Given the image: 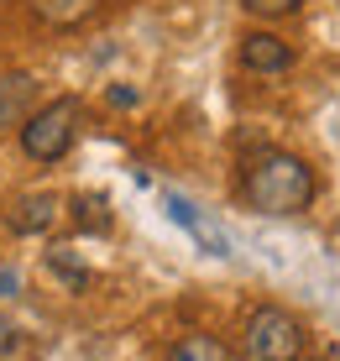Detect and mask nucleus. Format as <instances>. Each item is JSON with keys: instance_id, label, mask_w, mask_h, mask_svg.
Segmentation results:
<instances>
[{"instance_id": "obj_2", "label": "nucleus", "mask_w": 340, "mask_h": 361, "mask_svg": "<svg viewBox=\"0 0 340 361\" xmlns=\"http://www.w3.org/2000/svg\"><path fill=\"white\" fill-rule=\"evenodd\" d=\"M304 325H298L288 309L278 304H262V309H251V319H246V335H241V351L246 361H298L304 356Z\"/></svg>"}, {"instance_id": "obj_8", "label": "nucleus", "mask_w": 340, "mask_h": 361, "mask_svg": "<svg viewBox=\"0 0 340 361\" xmlns=\"http://www.w3.org/2000/svg\"><path fill=\"white\" fill-rule=\"evenodd\" d=\"M32 16L47 21V27H79V21H90L99 11V0H27Z\"/></svg>"}, {"instance_id": "obj_5", "label": "nucleus", "mask_w": 340, "mask_h": 361, "mask_svg": "<svg viewBox=\"0 0 340 361\" xmlns=\"http://www.w3.org/2000/svg\"><path fill=\"white\" fill-rule=\"evenodd\" d=\"M63 220V199L58 194H21L16 204H11V231L16 235H42V231H53Z\"/></svg>"}, {"instance_id": "obj_9", "label": "nucleus", "mask_w": 340, "mask_h": 361, "mask_svg": "<svg viewBox=\"0 0 340 361\" xmlns=\"http://www.w3.org/2000/svg\"><path fill=\"white\" fill-rule=\"evenodd\" d=\"M42 262H47V272H53L68 293H84V288H90V267H84V257L73 252V246H47Z\"/></svg>"}, {"instance_id": "obj_6", "label": "nucleus", "mask_w": 340, "mask_h": 361, "mask_svg": "<svg viewBox=\"0 0 340 361\" xmlns=\"http://www.w3.org/2000/svg\"><path fill=\"white\" fill-rule=\"evenodd\" d=\"M168 215H173V220H178V226H183L188 235H194V241H199V246H205V252H210V257H231V246H225V235H220L215 226H210V220H205V215H199V209H194V204H188V199H183V194H168Z\"/></svg>"}, {"instance_id": "obj_7", "label": "nucleus", "mask_w": 340, "mask_h": 361, "mask_svg": "<svg viewBox=\"0 0 340 361\" xmlns=\"http://www.w3.org/2000/svg\"><path fill=\"white\" fill-rule=\"evenodd\" d=\"M32 99H37V79L32 73H0V131L21 126L27 110H32Z\"/></svg>"}, {"instance_id": "obj_10", "label": "nucleus", "mask_w": 340, "mask_h": 361, "mask_svg": "<svg viewBox=\"0 0 340 361\" xmlns=\"http://www.w3.org/2000/svg\"><path fill=\"white\" fill-rule=\"evenodd\" d=\"M168 361H231V351H225L215 335H183L168 351Z\"/></svg>"}, {"instance_id": "obj_12", "label": "nucleus", "mask_w": 340, "mask_h": 361, "mask_svg": "<svg viewBox=\"0 0 340 361\" xmlns=\"http://www.w3.org/2000/svg\"><path fill=\"white\" fill-rule=\"evenodd\" d=\"M241 6L251 11V16H262V21H278V16H293L304 0H241Z\"/></svg>"}, {"instance_id": "obj_4", "label": "nucleus", "mask_w": 340, "mask_h": 361, "mask_svg": "<svg viewBox=\"0 0 340 361\" xmlns=\"http://www.w3.org/2000/svg\"><path fill=\"white\" fill-rule=\"evenodd\" d=\"M241 63L251 68V73H288L293 68V47L283 42L278 32H246L241 37Z\"/></svg>"}, {"instance_id": "obj_13", "label": "nucleus", "mask_w": 340, "mask_h": 361, "mask_svg": "<svg viewBox=\"0 0 340 361\" xmlns=\"http://www.w3.org/2000/svg\"><path fill=\"white\" fill-rule=\"evenodd\" d=\"M16 345H21V325H16L11 314H0V361L16 351Z\"/></svg>"}, {"instance_id": "obj_15", "label": "nucleus", "mask_w": 340, "mask_h": 361, "mask_svg": "<svg viewBox=\"0 0 340 361\" xmlns=\"http://www.w3.org/2000/svg\"><path fill=\"white\" fill-rule=\"evenodd\" d=\"M16 283H21L16 267H0V298H16Z\"/></svg>"}, {"instance_id": "obj_14", "label": "nucleus", "mask_w": 340, "mask_h": 361, "mask_svg": "<svg viewBox=\"0 0 340 361\" xmlns=\"http://www.w3.org/2000/svg\"><path fill=\"white\" fill-rule=\"evenodd\" d=\"M110 105H116V110H136V105H142V90H131V84H110Z\"/></svg>"}, {"instance_id": "obj_11", "label": "nucleus", "mask_w": 340, "mask_h": 361, "mask_svg": "<svg viewBox=\"0 0 340 361\" xmlns=\"http://www.w3.org/2000/svg\"><path fill=\"white\" fill-rule=\"evenodd\" d=\"M73 226L79 231H110V199H99V194L73 199Z\"/></svg>"}, {"instance_id": "obj_3", "label": "nucleus", "mask_w": 340, "mask_h": 361, "mask_svg": "<svg viewBox=\"0 0 340 361\" xmlns=\"http://www.w3.org/2000/svg\"><path fill=\"white\" fill-rule=\"evenodd\" d=\"M79 99H53V105H42L37 116L21 121V152L32 157V163H58L63 152L73 147V136H79Z\"/></svg>"}, {"instance_id": "obj_1", "label": "nucleus", "mask_w": 340, "mask_h": 361, "mask_svg": "<svg viewBox=\"0 0 340 361\" xmlns=\"http://www.w3.org/2000/svg\"><path fill=\"white\" fill-rule=\"evenodd\" d=\"M314 189H320L314 168L293 152H278V147L257 152L241 173V194L257 215H298V209L314 204Z\"/></svg>"}]
</instances>
